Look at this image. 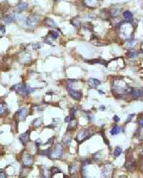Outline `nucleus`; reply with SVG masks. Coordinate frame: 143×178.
Segmentation results:
<instances>
[{
  "mask_svg": "<svg viewBox=\"0 0 143 178\" xmlns=\"http://www.w3.org/2000/svg\"><path fill=\"white\" fill-rule=\"evenodd\" d=\"M133 88L131 86H129L125 81H123L122 80H117L115 81L114 83H113V87H112V91L115 93L117 95H131L132 92H133Z\"/></svg>",
  "mask_w": 143,
  "mask_h": 178,
  "instance_id": "f257e3e1",
  "label": "nucleus"
},
{
  "mask_svg": "<svg viewBox=\"0 0 143 178\" xmlns=\"http://www.w3.org/2000/svg\"><path fill=\"white\" fill-rule=\"evenodd\" d=\"M131 21H122L118 24V27H119V33L121 37L125 38V39H130V38L133 37L134 31V27L130 23Z\"/></svg>",
  "mask_w": 143,
  "mask_h": 178,
  "instance_id": "f03ea898",
  "label": "nucleus"
},
{
  "mask_svg": "<svg viewBox=\"0 0 143 178\" xmlns=\"http://www.w3.org/2000/svg\"><path fill=\"white\" fill-rule=\"evenodd\" d=\"M12 90L13 91H15V93H17V94L27 96V95L31 94L32 92H34L35 89L28 86L25 83H17V84H15V85H13L12 87Z\"/></svg>",
  "mask_w": 143,
  "mask_h": 178,
  "instance_id": "7ed1b4c3",
  "label": "nucleus"
},
{
  "mask_svg": "<svg viewBox=\"0 0 143 178\" xmlns=\"http://www.w3.org/2000/svg\"><path fill=\"white\" fill-rule=\"evenodd\" d=\"M63 151H64V149H63L62 145L56 144V146L54 147L53 150L51 151L50 157L52 158V159H60L63 155Z\"/></svg>",
  "mask_w": 143,
  "mask_h": 178,
  "instance_id": "20e7f679",
  "label": "nucleus"
},
{
  "mask_svg": "<svg viewBox=\"0 0 143 178\" xmlns=\"http://www.w3.org/2000/svg\"><path fill=\"white\" fill-rule=\"evenodd\" d=\"M39 21H40V16L34 13V15H30L28 18H26L25 25L27 27H29V28H34V27H36V25Z\"/></svg>",
  "mask_w": 143,
  "mask_h": 178,
  "instance_id": "39448f33",
  "label": "nucleus"
},
{
  "mask_svg": "<svg viewBox=\"0 0 143 178\" xmlns=\"http://www.w3.org/2000/svg\"><path fill=\"white\" fill-rule=\"evenodd\" d=\"M91 137L90 135V130L89 129H82L77 133V136H76L75 140L78 142V143H81L87 139H89Z\"/></svg>",
  "mask_w": 143,
  "mask_h": 178,
  "instance_id": "423d86ee",
  "label": "nucleus"
},
{
  "mask_svg": "<svg viewBox=\"0 0 143 178\" xmlns=\"http://www.w3.org/2000/svg\"><path fill=\"white\" fill-rule=\"evenodd\" d=\"M21 161H22L23 166L27 167V168L32 167V164H34V158H32V156L31 154H29V153H24V154L22 155Z\"/></svg>",
  "mask_w": 143,
  "mask_h": 178,
  "instance_id": "0eeeda50",
  "label": "nucleus"
},
{
  "mask_svg": "<svg viewBox=\"0 0 143 178\" xmlns=\"http://www.w3.org/2000/svg\"><path fill=\"white\" fill-rule=\"evenodd\" d=\"M113 171H114V167H113L111 164H107V165L103 167L101 175H102L103 177H111L113 174Z\"/></svg>",
  "mask_w": 143,
  "mask_h": 178,
  "instance_id": "6e6552de",
  "label": "nucleus"
},
{
  "mask_svg": "<svg viewBox=\"0 0 143 178\" xmlns=\"http://www.w3.org/2000/svg\"><path fill=\"white\" fill-rule=\"evenodd\" d=\"M32 61V57L31 54L27 53V52H23L22 54H20V57H19V61L21 62L22 64H29Z\"/></svg>",
  "mask_w": 143,
  "mask_h": 178,
  "instance_id": "1a4fd4ad",
  "label": "nucleus"
},
{
  "mask_svg": "<svg viewBox=\"0 0 143 178\" xmlns=\"http://www.w3.org/2000/svg\"><path fill=\"white\" fill-rule=\"evenodd\" d=\"M69 91V95L71 96L73 100L75 101H80L82 98V92L79 91V90H75V89H71L70 87L68 88Z\"/></svg>",
  "mask_w": 143,
  "mask_h": 178,
  "instance_id": "9d476101",
  "label": "nucleus"
},
{
  "mask_svg": "<svg viewBox=\"0 0 143 178\" xmlns=\"http://www.w3.org/2000/svg\"><path fill=\"white\" fill-rule=\"evenodd\" d=\"M125 167H126V169H127L128 171H134V169H136V160H134L133 157L127 158V161H126Z\"/></svg>",
  "mask_w": 143,
  "mask_h": 178,
  "instance_id": "9b49d317",
  "label": "nucleus"
},
{
  "mask_svg": "<svg viewBox=\"0 0 143 178\" xmlns=\"http://www.w3.org/2000/svg\"><path fill=\"white\" fill-rule=\"evenodd\" d=\"M30 134H31V132H30V130L26 131V132L22 133L20 136H19V140H20V143L23 145L24 147L26 146L27 144L30 142Z\"/></svg>",
  "mask_w": 143,
  "mask_h": 178,
  "instance_id": "f8f14e48",
  "label": "nucleus"
},
{
  "mask_svg": "<svg viewBox=\"0 0 143 178\" xmlns=\"http://www.w3.org/2000/svg\"><path fill=\"white\" fill-rule=\"evenodd\" d=\"M16 114L18 115L19 121L24 122L26 120L27 116H28V109H27L26 107H22L21 109H19V110L16 112Z\"/></svg>",
  "mask_w": 143,
  "mask_h": 178,
  "instance_id": "ddd939ff",
  "label": "nucleus"
},
{
  "mask_svg": "<svg viewBox=\"0 0 143 178\" xmlns=\"http://www.w3.org/2000/svg\"><path fill=\"white\" fill-rule=\"evenodd\" d=\"M99 2H100V0H84V5L87 6L88 8L93 9V8L98 6Z\"/></svg>",
  "mask_w": 143,
  "mask_h": 178,
  "instance_id": "4468645a",
  "label": "nucleus"
},
{
  "mask_svg": "<svg viewBox=\"0 0 143 178\" xmlns=\"http://www.w3.org/2000/svg\"><path fill=\"white\" fill-rule=\"evenodd\" d=\"M29 8V5L27 3H24V2H20L16 5V7L15 8V13H21L26 11Z\"/></svg>",
  "mask_w": 143,
  "mask_h": 178,
  "instance_id": "2eb2a0df",
  "label": "nucleus"
},
{
  "mask_svg": "<svg viewBox=\"0 0 143 178\" xmlns=\"http://www.w3.org/2000/svg\"><path fill=\"white\" fill-rule=\"evenodd\" d=\"M88 83H89V86L91 87V88H97L101 83H100V81L97 80V79L90 78L89 80H88Z\"/></svg>",
  "mask_w": 143,
  "mask_h": 178,
  "instance_id": "dca6fc26",
  "label": "nucleus"
},
{
  "mask_svg": "<svg viewBox=\"0 0 143 178\" xmlns=\"http://www.w3.org/2000/svg\"><path fill=\"white\" fill-rule=\"evenodd\" d=\"M44 24H45L47 27H51V28H56L57 27L56 23L50 17H47L45 20H44Z\"/></svg>",
  "mask_w": 143,
  "mask_h": 178,
  "instance_id": "f3484780",
  "label": "nucleus"
},
{
  "mask_svg": "<svg viewBox=\"0 0 143 178\" xmlns=\"http://www.w3.org/2000/svg\"><path fill=\"white\" fill-rule=\"evenodd\" d=\"M78 171V165L77 164H71L70 166H69V172H70V174H75L76 172Z\"/></svg>",
  "mask_w": 143,
  "mask_h": 178,
  "instance_id": "a211bd4d",
  "label": "nucleus"
},
{
  "mask_svg": "<svg viewBox=\"0 0 143 178\" xmlns=\"http://www.w3.org/2000/svg\"><path fill=\"white\" fill-rule=\"evenodd\" d=\"M109 13H110V15H111L112 17H117V16L119 15L120 9L119 8H117V7H113Z\"/></svg>",
  "mask_w": 143,
  "mask_h": 178,
  "instance_id": "6ab92c4d",
  "label": "nucleus"
},
{
  "mask_svg": "<svg viewBox=\"0 0 143 178\" xmlns=\"http://www.w3.org/2000/svg\"><path fill=\"white\" fill-rule=\"evenodd\" d=\"M7 113H8L7 105L5 103H0V116H3V115Z\"/></svg>",
  "mask_w": 143,
  "mask_h": 178,
  "instance_id": "aec40b11",
  "label": "nucleus"
},
{
  "mask_svg": "<svg viewBox=\"0 0 143 178\" xmlns=\"http://www.w3.org/2000/svg\"><path fill=\"white\" fill-rule=\"evenodd\" d=\"M123 18L126 21H132L133 20V13H132L130 11H125L123 13Z\"/></svg>",
  "mask_w": 143,
  "mask_h": 178,
  "instance_id": "412c9836",
  "label": "nucleus"
},
{
  "mask_svg": "<svg viewBox=\"0 0 143 178\" xmlns=\"http://www.w3.org/2000/svg\"><path fill=\"white\" fill-rule=\"evenodd\" d=\"M76 125H77V123H76L75 119H73L71 120L70 122H69V125L67 127V130L70 131V130H75V127H76Z\"/></svg>",
  "mask_w": 143,
  "mask_h": 178,
  "instance_id": "4be33fe9",
  "label": "nucleus"
},
{
  "mask_svg": "<svg viewBox=\"0 0 143 178\" xmlns=\"http://www.w3.org/2000/svg\"><path fill=\"white\" fill-rule=\"evenodd\" d=\"M62 141H63V144H65V145H70L71 144V141H72V136L70 135L69 133L67 134H65L64 137H63V139H62Z\"/></svg>",
  "mask_w": 143,
  "mask_h": 178,
  "instance_id": "5701e85b",
  "label": "nucleus"
},
{
  "mask_svg": "<svg viewBox=\"0 0 143 178\" xmlns=\"http://www.w3.org/2000/svg\"><path fill=\"white\" fill-rule=\"evenodd\" d=\"M140 52L138 51H129L127 53V57H130V59H134V57H137L139 56Z\"/></svg>",
  "mask_w": 143,
  "mask_h": 178,
  "instance_id": "b1692460",
  "label": "nucleus"
},
{
  "mask_svg": "<svg viewBox=\"0 0 143 178\" xmlns=\"http://www.w3.org/2000/svg\"><path fill=\"white\" fill-rule=\"evenodd\" d=\"M99 16H100V18H102V19H108L111 15H110V13L107 10H102L100 12Z\"/></svg>",
  "mask_w": 143,
  "mask_h": 178,
  "instance_id": "393cba45",
  "label": "nucleus"
},
{
  "mask_svg": "<svg viewBox=\"0 0 143 178\" xmlns=\"http://www.w3.org/2000/svg\"><path fill=\"white\" fill-rule=\"evenodd\" d=\"M134 99H138L141 97V89H136V90H133V92H132L131 94Z\"/></svg>",
  "mask_w": 143,
  "mask_h": 178,
  "instance_id": "a878e982",
  "label": "nucleus"
},
{
  "mask_svg": "<svg viewBox=\"0 0 143 178\" xmlns=\"http://www.w3.org/2000/svg\"><path fill=\"white\" fill-rule=\"evenodd\" d=\"M120 130H121V128H120L118 125H115V127H113L112 130H111V134L112 135H117L120 132Z\"/></svg>",
  "mask_w": 143,
  "mask_h": 178,
  "instance_id": "bb28decb",
  "label": "nucleus"
},
{
  "mask_svg": "<svg viewBox=\"0 0 143 178\" xmlns=\"http://www.w3.org/2000/svg\"><path fill=\"white\" fill-rule=\"evenodd\" d=\"M136 44H137V40L136 39H128L127 46L129 48H134Z\"/></svg>",
  "mask_w": 143,
  "mask_h": 178,
  "instance_id": "cd10ccee",
  "label": "nucleus"
},
{
  "mask_svg": "<svg viewBox=\"0 0 143 178\" xmlns=\"http://www.w3.org/2000/svg\"><path fill=\"white\" fill-rule=\"evenodd\" d=\"M42 123H43L42 118H37V119H35L32 122V125H34V127H40V125H42Z\"/></svg>",
  "mask_w": 143,
  "mask_h": 178,
  "instance_id": "c85d7f7f",
  "label": "nucleus"
},
{
  "mask_svg": "<svg viewBox=\"0 0 143 178\" xmlns=\"http://www.w3.org/2000/svg\"><path fill=\"white\" fill-rule=\"evenodd\" d=\"M122 153V149L121 147H117L115 149V151H114V156L115 158H117V157H119L120 154Z\"/></svg>",
  "mask_w": 143,
  "mask_h": 178,
  "instance_id": "c756f323",
  "label": "nucleus"
},
{
  "mask_svg": "<svg viewBox=\"0 0 143 178\" xmlns=\"http://www.w3.org/2000/svg\"><path fill=\"white\" fill-rule=\"evenodd\" d=\"M71 23L73 24V25L75 26V28H80V27H81V22L78 20L77 18H73V20L71 21Z\"/></svg>",
  "mask_w": 143,
  "mask_h": 178,
  "instance_id": "7c9ffc66",
  "label": "nucleus"
},
{
  "mask_svg": "<svg viewBox=\"0 0 143 178\" xmlns=\"http://www.w3.org/2000/svg\"><path fill=\"white\" fill-rule=\"evenodd\" d=\"M59 172H61L60 169L58 168H56V167H54V168L51 169V176H54V174L59 173Z\"/></svg>",
  "mask_w": 143,
  "mask_h": 178,
  "instance_id": "2f4dec72",
  "label": "nucleus"
},
{
  "mask_svg": "<svg viewBox=\"0 0 143 178\" xmlns=\"http://www.w3.org/2000/svg\"><path fill=\"white\" fill-rule=\"evenodd\" d=\"M50 34V37L52 38H54V39H56L57 37H58V35H59V32H56V31H52L49 33Z\"/></svg>",
  "mask_w": 143,
  "mask_h": 178,
  "instance_id": "473e14b6",
  "label": "nucleus"
},
{
  "mask_svg": "<svg viewBox=\"0 0 143 178\" xmlns=\"http://www.w3.org/2000/svg\"><path fill=\"white\" fill-rule=\"evenodd\" d=\"M136 136H137V137H139L140 140H142V141H143V127H141L138 131H137Z\"/></svg>",
  "mask_w": 143,
  "mask_h": 178,
  "instance_id": "72a5a7b5",
  "label": "nucleus"
},
{
  "mask_svg": "<svg viewBox=\"0 0 143 178\" xmlns=\"http://www.w3.org/2000/svg\"><path fill=\"white\" fill-rule=\"evenodd\" d=\"M89 164H91V160L90 159H83V161H82V165H83L84 167L89 165Z\"/></svg>",
  "mask_w": 143,
  "mask_h": 178,
  "instance_id": "f704fd0d",
  "label": "nucleus"
},
{
  "mask_svg": "<svg viewBox=\"0 0 143 178\" xmlns=\"http://www.w3.org/2000/svg\"><path fill=\"white\" fill-rule=\"evenodd\" d=\"M137 123H138V125L140 127H143V117L142 118H139L138 121H137Z\"/></svg>",
  "mask_w": 143,
  "mask_h": 178,
  "instance_id": "c9c22d12",
  "label": "nucleus"
},
{
  "mask_svg": "<svg viewBox=\"0 0 143 178\" xmlns=\"http://www.w3.org/2000/svg\"><path fill=\"white\" fill-rule=\"evenodd\" d=\"M6 177H7L6 172L3 171H0V178H6Z\"/></svg>",
  "mask_w": 143,
  "mask_h": 178,
  "instance_id": "e433bc0d",
  "label": "nucleus"
},
{
  "mask_svg": "<svg viewBox=\"0 0 143 178\" xmlns=\"http://www.w3.org/2000/svg\"><path fill=\"white\" fill-rule=\"evenodd\" d=\"M32 47H34V50H36V49H39L41 47V44H40V43H37V44H34V45H32Z\"/></svg>",
  "mask_w": 143,
  "mask_h": 178,
  "instance_id": "4c0bfd02",
  "label": "nucleus"
},
{
  "mask_svg": "<svg viewBox=\"0 0 143 178\" xmlns=\"http://www.w3.org/2000/svg\"><path fill=\"white\" fill-rule=\"evenodd\" d=\"M133 117H134V114L129 115V116H128V119H127V122H131V121H132V119H133Z\"/></svg>",
  "mask_w": 143,
  "mask_h": 178,
  "instance_id": "58836bf2",
  "label": "nucleus"
},
{
  "mask_svg": "<svg viewBox=\"0 0 143 178\" xmlns=\"http://www.w3.org/2000/svg\"><path fill=\"white\" fill-rule=\"evenodd\" d=\"M44 108H45V106L44 105H42V106H37L36 107V109L38 111H42V110H44Z\"/></svg>",
  "mask_w": 143,
  "mask_h": 178,
  "instance_id": "ea45409f",
  "label": "nucleus"
},
{
  "mask_svg": "<svg viewBox=\"0 0 143 178\" xmlns=\"http://www.w3.org/2000/svg\"><path fill=\"white\" fill-rule=\"evenodd\" d=\"M71 120H72V119H71V117H70V116H67V117L65 118V122H66V123H69V122L71 121Z\"/></svg>",
  "mask_w": 143,
  "mask_h": 178,
  "instance_id": "a19ab883",
  "label": "nucleus"
},
{
  "mask_svg": "<svg viewBox=\"0 0 143 178\" xmlns=\"http://www.w3.org/2000/svg\"><path fill=\"white\" fill-rule=\"evenodd\" d=\"M114 121L115 122H118V121H119V118H118V116L115 115V116H114Z\"/></svg>",
  "mask_w": 143,
  "mask_h": 178,
  "instance_id": "79ce46f5",
  "label": "nucleus"
},
{
  "mask_svg": "<svg viewBox=\"0 0 143 178\" xmlns=\"http://www.w3.org/2000/svg\"><path fill=\"white\" fill-rule=\"evenodd\" d=\"M40 144H41V140L40 139H37V140L35 141V145H37L38 146V145H40Z\"/></svg>",
  "mask_w": 143,
  "mask_h": 178,
  "instance_id": "37998d69",
  "label": "nucleus"
},
{
  "mask_svg": "<svg viewBox=\"0 0 143 178\" xmlns=\"http://www.w3.org/2000/svg\"><path fill=\"white\" fill-rule=\"evenodd\" d=\"M88 120H89V121H92V120H93V116H88Z\"/></svg>",
  "mask_w": 143,
  "mask_h": 178,
  "instance_id": "c03bdc74",
  "label": "nucleus"
},
{
  "mask_svg": "<svg viewBox=\"0 0 143 178\" xmlns=\"http://www.w3.org/2000/svg\"><path fill=\"white\" fill-rule=\"evenodd\" d=\"M99 108H100V109H104V108H105V106H104V105H101Z\"/></svg>",
  "mask_w": 143,
  "mask_h": 178,
  "instance_id": "a18cd8bd",
  "label": "nucleus"
},
{
  "mask_svg": "<svg viewBox=\"0 0 143 178\" xmlns=\"http://www.w3.org/2000/svg\"><path fill=\"white\" fill-rule=\"evenodd\" d=\"M141 97H143V89H141Z\"/></svg>",
  "mask_w": 143,
  "mask_h": 178,
  "instance_id": "49530a36",
  "label": "nucleus"
}]
</instances>
